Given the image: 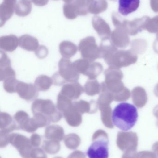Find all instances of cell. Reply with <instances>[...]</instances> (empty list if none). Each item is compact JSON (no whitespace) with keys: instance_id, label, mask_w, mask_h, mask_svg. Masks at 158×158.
<instances>
[{"instance_id":"obj_1","label":"cell","mask_w":158,"mask_h":158,"mask_svg":"<svg viewBox=\"0 0 158 158\" xmlns=\"http://www.w3.org/2000/svg\"><path fill=\"white\" fill-rule=\"evenodd\" d=\"M138 118L137 109L129 103L119 104L112 112L113 124L123 131L131 129L136 123Z\"/></svg>"},{"instance_id":"obj_2","label":"cell","mask_w":158,"mask_h":158,"mask_svg":"<svg viewBox=\"0 0 158 158\" xmlns=\"http://www.w3.org/2000/svg\"><path fill=\"white\" fill-rule=\"evenodd\" d=\"M58 71L52 77L53 84L60 85L66 82H77L79 78V74L74 68L73 63L69 59L62 58L58 63Z\"/></svg>"},{"instance_id":"obj_3","label":"cell","mask_w":158,"mask_h":158,"mask_svg":"<svg viewBox=\"0 0 158 158\" xmlns=\"http://www.w3.org/2000/svg\"><path fill=\"white\" fill-rule=\"evenodd\" d=\"M137 59V53L133 50H120L116 51L105 60L109 67L120 69L135 64Z\"/></svg>"},{"instance_id":"obj_4","label":"cell","mask_w":158,"mask_h":158,"mask_svg":"<svg viewBox=\"0 0 158 158\" xmlns=\"http://www.w3.org/2000/svg\"><path fill=\"white\" fill-rule=\"evenodd\" d=\"M105 81L104 85L106 88L114 94H119L125 87L122 82L123 74L120 69L114 67H109L105 72Z\"/></svg>"},{"instance_id":"obj_5","label":"cell","mask_w":158,"mask_h":158,"mask_svg":"<svg viewBox=\"0 0 158 158\" xmlns=\"http://www.w3.org/2000/svg\"><path fill=\"white\" fill-rule=\"evenodd\" d=\"M31 110L34 114L40 113L55 118H60L62 116L60 111L50 99H35L32 105Z\"/></svg>"},{"instance_id":"obj_6","label":"cell","mask_w":158,"mask_h":158,"mask_svg":"<svg viewBox=\"0 0 158 158\" xmlns=\"http://www.w3.org/2000/svg\"><path fill=\"white\" fill-rule=\"evenodd\" d=\"M109 140L106 136H100L95 140L87 151L89 158H108Z\"/></svg>"},{"instance_id":"obj_7","label":"cell","mask_w":158,"mask_h":158,"mask_svg":"<svg viewBox=\"0 0 158 158\" xmlns=\"http://www.w3.org/2000/svg\"><path fill=\"white\" fill-rule=\"evenodd\" d=\"M78 49L82 57L84 59L94 62L96 59L100 58L99 47L93 38H88L82 40L79 44Z\"/></svg>"},{"instance_id":"obj_8","label":"cell","mask_w":158,"mask_h":158,"mask_svg":"<svg viewBox=\"0 0 158 158\" xmlns=\"http://www.w3.org/2000/svg\"><path fill=\"white\" fill-rule=\"evenodd\" d=\"M16 93L21 98L27 101L35 100L39 95V90L35 85L20 81L17 85Z\"/></svg>"},{"instance_id":"obj_9","label":"cell","mask_w":158,"mask_h":158,"mask_svg":"<svg viewBox=\"0 0 158 158\" xmlns=\"http://www.w3.org/2000/svg\"><path fill=\"white\" fill-rule=\"evenodd\" d=\"M84 91V87L80 84L74 82L64 84L59 93L73 100L78 99Z\"/></svg>"},{"instance_id":"obj_10","label":"cell","mask_w":158,"mask_h":158,"mask_svg":"<svg viewBox=\"0 0 158 158\" xmlns=\"http://www.w3.org/2000/svg\"><path fill=\"white\" fill-rule=\"evenodd\" d=\"M15 72L11 66V62L5 53L1 52L0 79L2 81L11 78H15Z\"/></svg>"},{"instance_id":"obj_11","label":"cell","mask_w":158,"mask_h":158,"mask_svg":"<svg viewBox=\"0 0 158 158\" xmlns=\"http://www.w3.org/2000/svg\"><path fill=\"white\" fill-rule=\"evenodd\" d=\"M140 0H118V12L123 16L137 11L140 5Z\"/></svg>"},{"instance_id":"obj_12","label":"cell","mask_w":158,"mask_h":158,"mask_svg":"<svg viewBox=\"0 0 158 158\" xmlns=\"http://www.w3.org/2000/svg\"><path fill=\"white\" fill-rule=\"evenodd\" d=\"M73 106L81 114L85 113H95L98 108L97 102L94 100H91L90 102L83 100L75 101L73 102Z\"/></svg>"},{"instance_id":"obj_13","label":"cell","mask_w":158,"mask_h":158,"mask_svg":"<svg viewBox=\"0 0 158 158\" xmlns=\"http://www.w3.org/2000/svg\"><path fill=\"white\" fill-rule=\"evenodd\" d=\"M132 98L137 107L141 108L144 106L147 101V96L144 88L141 86L135 87L132 91Z\"/></svg>"},{"instance_id":"obj_14","label":"cell","mask_w":158,"mask_h":158,"mask_svg":"<svg viewBox=\"0 0 158 158\" xmlns=\"http://www.w3.org/2000/svg\"><path fill=\"white\" fill-rule=\"evenodd\" d=\"M78 47L70 42L64 41L59 45V50L63 58L69 59L76 55L78 52Z\"/></svg>"},{"instance_id":"obj_15","label":"cell","mask_w":158,"mask_h":158,"mask_svg":"<svg viewBox=\"0 0 158 158\" xmlns=\"http://www.w3.org/2000/svg\"><path fill=\"white\" fill-rule=\"evenodd\" d=\"M101 84L102 91L97 101L98 107L110 106V104L114 100V94L109 92L106 88L104 83H102Z\"/></svg>"},{"instance_id":"obj_16","label":"cell","mask_w":158,"mask_h":158,"mask_svg":"<svg viewBox=\"0 0 158 158\" xmlns=\"http://www.w3.org/2000/svg\"><path fill=\"white\" fill-rule=\"evenodd\" d=\"M84 90L86 94L90 96H93L101 93L102 84L99 83L96 79H89L84 85Z\"/></svg>"},{"instance_id":"obj_17","label":"cell","mask_w":158,"mask_h":158,"mask_svg":"<svg viewBox=\"0 0 158 158\" xmlns=\"http://www.w3.org/2000/svg\"><path fill=\"white\" fill-rule=\"evenodd\" d=\"M117 48L113 43L107 40L103 41L99 47L100 58L105 59L117 51Z\"/></svg>"},{"instance_id":"obj_18","label":"cell","mask_w":158,"mask_h":158,"mask_svg":"<svg viewBox=\"0 0 158 158\" xmlns=\"http://www.w3.org/2000/svg\"><path fill=\"white\" fill-rule=\"evenodd\" d=\"M18 42L14 37H4L0 41V48L5 52H14L18 46Z\"/></svg>"},{"instance_id":"obj_19","label":"cell","mask_w":158,"mask_h":158,"mask_svg":"<svg viewBox=\"0 0 158 158\" xmlns=\"http://www.w3.org/2000/svg\"><path fill=\"white\" fill-rule=\"evenodd\" d=\"M53 84L52 78L45 75L39 76L34 82V85L38 90L43 92L49 90Z\"/></svg>"},{"instance_id":"obj_20","label":"cell","mask_w":158,"mask_h":158,"mask_svg":"<svg viewBox=\"0 0 158 158\" xmlns=\"http://www.w3.org/2000/svg\"><path fill=\"white\" fill-rule=\"evenodd\" d=\"M19 44L21 48L29 52H35L39 48L38 41L30 37H23Z\"/></svg>"},{"instance_id":"obj_21","label":"cell","mask_w":158,"mask_h":158,"mask_svg":"<svg viewBox=\"0 0 158 158\" xmlns=\"http://www.w3.org/2000/svg\"><path fill=\"white\" fill-rule=\"evenodd\" d=\"M103 71L102 64L97 62H91L85 76L90 80H95Z\"/></svg>"},{"instance_id":"obj_22","label":"cell","mask_w":158,"mask_h":158,"mask_svg":"<svg viewBox=\"0 0 158 158\" xmlns=\"http://www.w3.org/2000/svg\"><path fill=\"white\" fill-rule=\"evenodd\" d=\"M92 61L84 58L78 59L73 62V64L75 70L79 74L85 76L89 66Z\"/></svg>"},{"instance_id":"obj_23","label":"cell","mask_w":158,"mask_h":158,"mask_svg":"<svg viewBox=\"0 0 158 158\" xmlns=\"http://www.w3.org/2000/svg\"><path fill=\"white\" fill-rule=\"evenodd\" d=\"M72 105L73 102L71 99L61 94L60 93L58 94L56 106L59 111L64 112L65 110L71 106Z\"/></svg>"},{"instance_id":"obj_24","label":"cell","mask_w":158,"mask_h":158,"mask_svg":"<svg viewBox=\"0 0 158 158\" xmlns=\"http://www.w3.org/2000/svg\"><path fill=\"white\" fill-rule=\"evenodd\" d=\"M64 114L70 122H79L81 118V114L75 108L73 105L64 111Z\"/></svg>"},{"instance_id":"obj_25","label":"cell","mask_w":158,"mask_h":158,"mask_svg":"<svg viewBox=\"0 0 158 158\" xmlns=\"http://www.w3.org/2000/svg\"><path fill=\"white\" fill-rule=\"evenodd\" d=\"M19 81L15 78H11L3 81V88L6 92L9 94L16 93L17 85Z\"/></svg>"},{"instance_id":"obj_26","label":"cell","mask_w":158,"mask_h":158,"mask_svg":"<svg viewBox=\"0 0 158 158\" xmlns=\"http://www.w3.org/2000/svg\"><path fill=\"white\" fill-rule=\"evenodd\" d=\"M99 110L101 111L102 118L105 122L108 120L110 122H112V110L110 106H101L98 107Z\"/></svg>"},{"instance_id":"obj_27","label":"cell","mask_w":158,"mask_h":158,"mask_svg":"<svg viewBox=\"0 0 158 158\" xmlns=\"http://www.w3.org/2000/svg\"><path fill=\"white\" fill-rule=\"evenodd\" d=\"M130 92L129 89L125 87V89L119 94L114 95V100L117 102H123L128 100L130 97Z\"/></svg>"},{"instance_id":"obj_28","label":"cell","mask_w":158,"mask_h":158,"mask_svg":"<svg viewBox=\"0 0 158 158\" xmlns=\"http://www.w3.org/2000/svg\"><path fill=\"white\" fill-rule=\"evenodd\" d=\"M48 51L47 48L44 46H41L35 51V55L40 59L45 58L48 55Z\"/></svg>"},{"instance_id":"obj_29","label":"cell","mask_w":158,"mask_h":158,"mask_svg":"<svg viewBox=\"0 0 158 158\" xmlns=\"http://www.w3.org/2000/svg\"><path fill=\"white\" fill-rule=\"evenodd\" d=\"M154 93H155V95L158 97V84H157L154 89Z\"/></svg>"},{"instance_id":"obj_30","label":"cell","mask_w":158,"mask_h":158,"mask_svg":"<svg viewBox=\"0 0 158 158\" xmlns=\"http://www.w3.org/2000/svg\"><path fill=\"white\" fill-rule=\"evenodd\" d=\"M154 112L156 116H158V105L154 108Z\"/></svg>"}]
</instances>
